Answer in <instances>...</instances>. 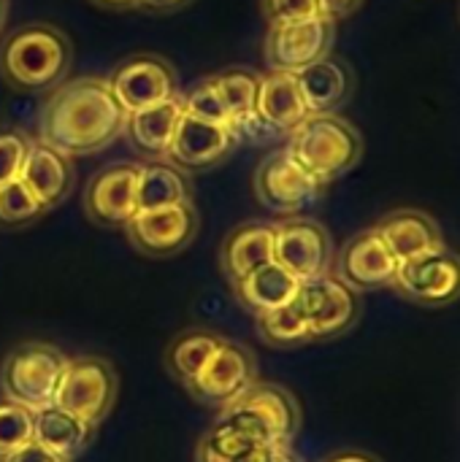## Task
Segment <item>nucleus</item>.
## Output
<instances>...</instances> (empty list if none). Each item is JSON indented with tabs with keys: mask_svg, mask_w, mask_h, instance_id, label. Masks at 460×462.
Listing matches in <instances>:
<instances>
[{
	"mask_svg": "<svg viewBox=\"0 0 460 462\" xmlns=\"http://www.w3.org/2000/svg\"><path fill=\"white\" fill-rule=\"evenodd\" d=\"M117 393L119 379L111 363L103 357H68L52 403L98 428L111 414Z\"/></svg>",
	"mask_w": 460,
	"mask_h": 462,
	"instance_id": "6",
	"label": "nucleus"
},
{
	"mask_svg": "<svg viewBox=\"0 0 460 462\" xmlns=\"http://www.w3.org/2000/svg\"><path fill=\"white\" fill-rule=\"evenodd\" d=\"M252 382H258L255 355L244 344L222 338L211 357L203 363V368L184 387L195 401L222 409L233 398H239Z\"/></svg>",
	"mask_w": 460,
	"mask_h": 462,
	"instance_id": "9",
	"label": "nucleus"
},
{
	"mask_svg": "<svg viewBox=\"0 0 460 462\" xmlns=\"http://www.w3.org/2000/svg\"><path fill=\"white\" fill-rule=\"evenodd\" d=\"M27 441H33V411L3 398L0 401V460L14 455Z\"/></svg>",
	"mask_w": 460,
	"mask_h": 462,
	"instance_id": "33",
	"label": "nucleus"
},
{
	"mask_svg": "<svg viewBox=\"0 0 460 462\" xmlns=\"http://www.w3.org/2000/svg\"><path fill=\"white\" fill-rule=\"evenodd\" d=\"M260 11L268 24H290L323 16L317 0H260Z\"/></svg>",
	"mask_w": 460,
	"mask_h": 462,
	"instance_id": "35",
	"label": "nucleus"
},
{
	"mask_svg": "<svg viewBox=\"0 0 460 462\" xmlns=\"http://www.w3.org/2000/svg\"><path fill=\"white\" fill-rule=\"evenodd\" d=\"M190 0H141V8H149V11H157V14H168V11H176L182 5H187Z\"/></svg>",
	"mask_w": 460,
	"mask_h": 462,
	"instance_id": "39",
	"label": "nucleus"
},
{
	"mask_svg": "<svg viewBox=\"0 0 460 462\" xmlns=\"http://www.w3.org/2000/svg\"><path fill=\"white\" fill-rule=\"evenodd\" d=\"M323 462H377L371 455L366 452H339V455H331L328 460Z\"/></svg>",
	"mask_w": 460,
	"mask_h": 462,
	"instance_id": "41",
	"label": "nucleus"
},
{
	"mask_svg": "<svg viewBox=\"0 0 460 462\" xmlns=\"http://www.w3.org/2000/svg\"><path fill=\"white\" fill-rule=\"evenodd\" d=\"M217 420L230 422L260 444L290 447L301 428V409L290 390L279 384L252 382L239 398L220 409Z\"/></svg>",
	"mask_w": 460,
	"mask_h": 462,
	"instance_id": "4",
	"label": "nucleus"
},
{
	"mask_svg": "<svg viewBox=\"0 0 460 462\" xmlns=\"http://www.w3.org/2000/svg\"><path fill=\"white\" fill-rule=\"evenodd\" d=\"M298 306L304 309L312 338H336L347 333L361 317L358 292H352L333 273L304 282L298 292Z\"/></svg>",
	"mask_w": 460,
	"mask_h": 462,
	"instance_id": "14",
	"label": "nucleus"
},
{
	"mask_svg": "<svg viewBox=\"0 0 460 462\" xmlns=\"http://www.w3.org/2000/svg\"><path fill=\"white\" fill-rule=\"evenodd\" d=\"M182 116V95L157 106H146L130 111L125 119V133L130 146L138 149L149 160H165L168 146L176 133V122Z\"/></svg>",
	"mask_w": 460,
	"mask_h": 462,
	"instance_id": "22",
	"label": "nucleus"
},
{
	"mask_svg": "<svg viewBox=\"0 0 460 462\" xmlns=\"http://www.w3.org/2000/svg\"><path fill=\"white\" fill-rule=\"evenodd\" d=\"M220 341H222V336H217L211 330L182 333L165 352V368L171 371L174 379L187 384L203 368V363L211 357V352L220 346Z\"/></svg>",
	"mask_w": 460,
	"mask_h": 462,
	"instance_id": "27",
	"label": "nucleus"
},
{
	"mask_svg": "<svg viewBox=\"0 0 460 462\" xmlns=\"http://www.w3.org/2000/svg\"><path fill=\"white\" fill-rule=\"evenodd\" d=\"M182 111L195 116V119L214 122V125H228L230 122V114H228L225 100H222V95H220V89L214 84V76L201 79L195 87L182 92Z\"/></svg>",
	"mask_w": 460,
	"mask_h": 462,
	"instance_id": "32",
	"label": "nucleus"
},
{
	"mask_svg": "<svg viewBox=\"0 0 460 462\" xmlns=\"http://www.w3.org/2000/svg\"><path fill=\"white\" fill-rule=\"evenodd\" d=\"M274 462H301V460H298V457L293 455V449H290V447H282V449L277 452Z\"/></svg>",
	"mask_w": 460,
	"mask_h": 462,
	"instance_id": "42",
	"label": "nucleus"
},
{
	"mask_svg": "<svg viewBox=\"0 0 460 462\" xmlns=\"http://www.w3.org/2000/svg\"><path fill=\"white\" fill-rule=\"evenodd\" d=\"M5 19H8V0H0V30L5 27Z\"/></svg>",
	"mask_w": 460,
	"mask_h": 462,
	"instance_id": "43",
	"label": "nucleus"
},
{
	"mask_svg": "<svg viewBox=\"0 0 460 462\" xmlns=\"http://www.w3.org/2000/svg\"><path fill=\"white\" fill-rule=\"evenodd\" d=\"M255 447H260V441L241 433L230 422L217 420L198 444V462H244Z\"/></svg>",
	"mask_w": 460,
	"mask_h": 462,
	"instance_id": "29",
	"label": "nucleus"
},
{
	"mask_svg": "<svg viewBox=\"0 0 460 462\" xmlns=\"http://www.w3.org/2000/svg\"><path fill=\"white\" fill-rule=\"evenodd\" d=\"M127 111L106 79L81 76L52 89L38 119V141L65 157L103 152L125 133Z\"/></svg>",
	"mask_w": 460,
	"mask_h": 462,
	"instance_id": "1",
	"label": "nucleus"
},
{
	"mask_svg": "<svg viewBox=\"0 0 460 462\" xmlns=\"http://www.w3.org/2000/svg\"><path fill=\"white\" fill-rule=\"evenodd\" d=\"M68 355L43 341H27L8 352L0 365V393L5 401L38 411L52 406Z\"/></svg>",
	"mask_w": 460,
	"mask_h": 462,
	"instance_id": "5",
	"label": "nucleus"
},
{
	"mask_svg": "<svg viewBox=\"0 0 460 462\" xmlns=\"http://www.w3.org/2000/svg\"><path fill=\"white\" fill-rule=\"evenodd\" d=\"M233 149H236V138L228 125L203 122L182 111L165 160L179 171H209L225 162V157Z\"/></svg>",
	"mask_w": 460,
	"mask_h": 462,
	"instance_id": "17",
	"label": "nucleus"
},
{
	"mask_svg": "<svg viewBox=\"0 0 460 462\" xmlns=\"http://www.w3.org/2000/svg\"><path fill=\"white\" fill-rule=\"evenodd\" d=\"M393 290L426 309H445L458 300L460 265L458 257L445 246L415 260L399 263Z\"/></svg>",
	"mask_w": 460,
	"mask_h": 462,
	"instance_id": "13",
	"label": "nucleus"
},
{
	"mask_svg": "<svg viewBox=\"0 0 460 462\" xmlns=\"http://www.w3.org/2000/svg\"><path fill=\"white\" fill-rule=\"evenodd\" d=\"M201 227V217L190 203L163 206V208H146L136 211V217L122 227L130 238V244L146 254V257H171L182 249H187Z\"/></svg>",
	"mask_w": 460,
	"mask_h": 462,
	"instance_id": "12",
	"label": "nucleus"
},
{
	"mask_svg": "<svg viewBox=\"0 0 460 462\" xmlns=\"http://www.w3.org/2000/svg\"><path fill=\"white\" fill-rule=\"evenodd\" d=\"M95 430L98 428H92L89 422L73 417L70 411L54 403L33 411V441L62 460H76L92 444Z\"/></svg>",
	"mask_w": 460,
	"mask_h": 462,
	"instance_id": "23",
	"label": "nucleus"
},
{
	"mask_svg": "<svg viewBox=\"0 0 460 462\" xmlns=\"http://www.w3.org/2000/svg\"><path fill=\"white\" fill-rule=\"evenodd\" d=\"M371 230L382 238V244L390 249L396 263H407V260H415L420 254L447 246L439 222L431 214L418 211V208L390 211Z\"/></svg>",
	"mask_w": 460,
	"mask_h": 462,
	"instance_id": "18",
	"label": "nucleus"
},
{
	"mask_svg": "<svg viewBox=\"0 0 460 462\" xmlns=\"http://www.w3.org/2000/svg\"><path fill=\"white\" fill-rule=\"evenodd\" d=\"M0 462H70V460H62V457H57L54 452L43 449L41 444H35V441H27L24 447H19L14 455L3 457Z\"/></svg>",
	"mask_w": 460,
	"mask_h": 462,
	"instance_id": "37",
	"label": "nucleus"
},
{
	"mask_svg": "<svg viewBox=\"0 0 460 462\" xmlns=\"http://www.w3.org/2000/svg\"><path fill=\"white\" fill-rule=\"evenodd\" d=\"M255 195L258 200L282 217H296L304 208H309L320 195H323V184L317 179H312L285 149L268 154L258 171H255Z\"/></svg>",
	"mask_w": 460,
	"mask_h": 462,
	"instance_id": "11",
	"label": "nucleus"
},
{
	"mask_svg": "<svg viewBox=\"0 0 460 462\" xmlns=\"http://www.w3.org/2000/svg\"><path fill=\"white\" fill-rule=\"evenodd\" d=\"M228 127H230L236 143H241V141H247V143H277V141H285V135H279L268 122H263L258 111L233 116L228 122Z\"/></svg>",
	"mask_w": 460,
	"mask_h": 462,
	"instance_id": "36",
	"label": "nucleus"
},
{
	"mask_svg": "<svg viewBox=\"0 0 460 462\" xmlns=\"http://www.w3.org/2000/svg\"><path fill=\"white\" fill-rule=\"evenodd\" d=\"M336 41V22L312 16L290 24H268L263 54L274 73H298L306 65L328 57Z\"/></svg>",
	"mask_w": 460,
	"mask_h": 462,
	"instance_id": "8",
	"label": "nucleus"
},
{
	"mask_svg": "<svg viewBox=\"0 0 460 462\" xmlns=\"http://www.w3.org/2000/svg\"><path fill=\"white\" fill-rule=\"evenodd\" d=\"M233 292H236V300L247 311L260 317L282 306H290L301 292V282L293 279L282 265L266 263L255 268L252 273H247L244 279L233 282Z\"/></svg>",
	"mask_w": 460,
	"mask_h": 462,
	"instance_id": "24",
	"label": "nucleus"
},
{
	"mask_svg": "<svg viewBox=\"0 0 460 462\" xmlns=\"http://www.w3.org/2000/svg\"><path fill=\"white\" fill-rule=\"evenodd\" d=\"M141 162H114L98 171L84 189V211L100 227H125L136 211Z\"/></svg>",
	"mask_w": 460,
	"mask_h": 462,
	"instance_id": "16",
	"label": "nucleus"
},
{
	"mask_svg": "<svg viewBox=\"0 0 460 462\" xmlns=\"http://www.w3.org/2000/svg\"><path fill=\"white\" fill-rule=\"evenodd\" d=\"M399 263L374 230L352 236L333 257L331 273L352 292H374L393 287Z\"/></svg>",
	"mask_w": 460,
	"mask_h": 462,
	"instance_id": "15",
	"label": "nucleus"
},
{
	"mask_svg": "<svg viewBox=\"0 0 460 462\" xmlns=\"http://www.w3.org/2000/svg\"><path fill=\"white\" fill-rule=\"evenodd\" d=\"M19 181L35 195V200L46 211H52L73 189V160L46 146L43 141H30V149L19 171Z\"/></svg>",
	"mask_w": 460,
	"mask_h": 462,
	"instance_id": "20",
	"label": "nucleus"
},
{
	"mask_svg": "<svg viewBox=\"0 0 460 462\" xmlns=\"http://www.w3.org/2000/svg\"><path fill=\"white\" fill-rule=\"evenodd\" d=\"M106 81L127 114L182 95L174 65L160 54H133L122 60Z\"/></svg>",
	"mask_w": 460,
	"mask_h": 462,
	"instance_id": "10",
	"label": "nucleus"
},
{
	"mask_svg": "<svg viewBox=\"0 0 460 462\" xmlns=\"http://www.w3.org/2000/svg\"><path fill=\"white\" fill-rule=\"evenodd\" d=\"M214 84L225 100V108L233 116L249 114L258 106V89H260V73L249 70V68H225L214 76Z\"/></svg>",
	"mask_w": 460,
	"mask_h": 462,
	"instance_id": "30",
	"label": "nucleus"
},
{
	"mask_svg": "<svg viewBox=\"0 0 460 462\" xmlns=\"http://www.w3.org/2000/svg\"><path fill=\"white\" fill-rule=\"evenodd\" d=\"M274 263V225L247 222L228 233L220 249V268L228 282H239L255 268Z\"/></svg>",
	"mask_w": 460,
	"mask_h": 462,
	"instance_id": "21",
	"label": "nucleus"
},
{
	"mask_svg": "<svg viewBox=\"0 0 460 462\" xmlns=\"http://www.w3.org/2000/svg\"><path fill=\"white\" fill-rule=\"evenodd\" d=\"M255 319H258V330H260L263 341L271 344V346L293 349V346H304V344L314 341L312 330H309V322L304 317V309L298 306V298L290 306L260 314Z\"/></svg>",
	"mask_w": 460,
	"mask_h": 462,
	"instance_id": "28",
	"label": "nucleus"
},
{
	"mask_svg": "<svg viewBox=\"0 0 460 462\" xmlns=\"http://www.w3.org/2000/svg\"><path fill=\"white\" fill-rule=\"evenodd\" d=\"M274 263L282 265L293 279L312 282L333 268L331 233L304 217H287L274 225Z\"/></svg>",
	"mask_w": 460,
	"mask_h": 462,
	"instance_id": "7",
	"label": "nucleus"
},
{
	"mask_svg": "<svg viewBox=\"0 0 460 462\" xmlns=\"http://www.w3.org/2000/svg\"><path fill=\"white\" fill-rule=\"evenodd\" d=\"M30 138L19 127H0V187L19 179Z\"/></svg>",
	"mask_w": 460,
	"mask_h": 462,
	"instance_id": "34",
	"label": "nucleus"
},
{
	"mask_svg": "<svg viewBox=\"0 0 460 462\" xmlns=\"http://www.w3.org/2000/svg\"><path fill=\"white\" fill-rule=\"evenodd\" d=\"M46 208L35 200V195L19 181H8L0 187V227H22L43 217Z\"/></svg>",
	"mask_w": 460,
	"mask_h": 462,
	"instance_id": "31",
	"label": "nucleus"
},
{
	"mask_svg": "<svg viewBox=\"0 0 460 462\" xmlns=\"http://www.w3.org/2000/svg\"><path fill=\"white\" fill-rule=\"evenodd\" d=\"M298 92L312 114H336L355 92V73L342 57H323L304 70L293 73Z\"/></svg>",
	"mask_w": 460,
	"mask_h": 462,
	"instance_id": "19",
	"label": "nucleus"
},
{
	"mask_svg": "<svg viewBox=\"0 0 460 462\" xmlns=\"http://www.w3.org/2000/svg\"><path fill=\"white\" fill-rule=\"evenodd\" d=\"M285 152L323 187L347 176L363 157V138L339 114H312L290 135Z\"/></svg>",
	"mask_w": 460,
	"mask_h": 462,
	"instance_id": "3",
	"label": "nucleus"
},
{
	"mask_svg": "<svg viewBox=\"0 0 460 462\" xmlns=\"http://www.w3.org/2000/svg\"><path fill=\"white\" fill-rule=\"evenodd\" d=\"M95 5L106 11H127V8H141V0H92Z\"/></svg>",
	"mask_w": 460,
	"mask_h": 462,
	"instance_id": "40",
	"label": "nucleus"
},
{
	"mask_svg": "<svg viewBox=\"0 0 460 462\" xmlns=\"http://www.w3.org/2000/svg\"><path fill=\"white\" fill-rule=\"evenodd\" d=\"M73 65L70 38L46 22L14 30L0 46V76L8 87L22 92L54 89L65 81Z\"/></svg>",
	"mask_w": 460,
	"mask_h": 462,
	"instance_id": "2",
	"label": "nucleus"
},
{
	"mask_svg": "<svg viewBox=\"0 0 460 462\" xmlns=\"http://www.w3.org/2000/svg\"><path fill=\"white\" fill-rule=\"evenodd\" d=\"M190 200H192V189H190V181H187L184 171H179L168 160L141 162L138 189H136L138 211L176 206V203H190Z\"/></svg>",
	"mask_w": 460,
	"mask_h": 462,
	"instance_id": "26",
	"label": "nucleus"
},
{
	"mask_svg": "<svg viewBox=\"0 0 460 462\" xmlns=\"http://www.w3.org/2000/svg\"><path fill=\"white\" fill-rule=\"evenodd\" d=\"M255 111L279 135H285V141L309 116L306 103H304V97L298 92L296 76L293 73H274V70L260 76V89H258Z\"/></svg>",
	"mask_w": 460,
	"mask_h": 462,
	"instance_id": "25",
	"label": "nucleus"
},
{
	"mask_svg": "<svg viewBox=\"0 0 460 462\" xmlns=\"http://www.w3.org/2000/svg\"><path fill=\"white\" fill-rule=\"evenodd\" d=\"M317 3H320V14L328 16V19H333V22L355 14L363 5V0H317Z\"/></svg>",
	"mask_w": 460,
	"mask_h": 462,
	"instance_id": "38",
	"label": "nucleus"
}]
</instances>
